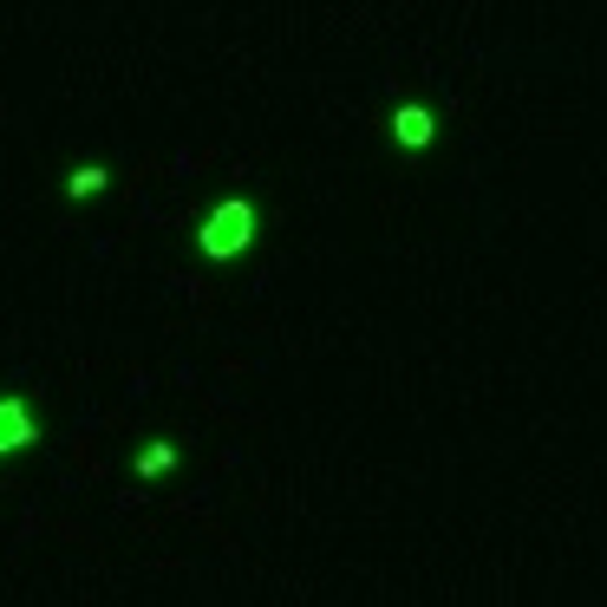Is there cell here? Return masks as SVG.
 <instances>
[{
  "mask_svg": "<svg viewBox=\"0 0 607 607\" xmlns=\"http://www.w3.org/2000/svg\"><path fill=\"white\" fill-rule=\"evenodd\" d=\"M255 202L249 197H222L209 216H202V229H197V249L209 255V262H236L249 242H255Z\"/></svg>",
  "mask_w": 607,
  "mask_h": 607,
  "instance_id": "cell-1",
  "label": "cell"
},
{
  "mask_svg": "<svg viewBox=\"0 0 607 607\" xmlns=\"http://www.w3.org/2000/svg\"><path fill=\"white\" fill-rule=\"evenodd\" d=\"M27 444H40V418H33V405L27 399H0V458H13V451H27Z\"/></svg>",
  "mask_w": 607,
  "mask_h": 607,
  "instance_id": "cell-2",
  "label": "cell"
},
{
  "mask_svg": "<svg viewBox=\"0 0 607 607\" xmlns=\"http://www.w3.org/2000/svg\"><path fill=\"white\" fill-rule=\"evenodd\" d=\"M431 137H438L431 105H399V112H393V144H399V150H425Z\"/></svg>",
  "mask_w": 607,
  "mask_h": 607,
  "instance_id": "cell-3",
  "label": "cell"
},
{
  "mask_svg": "<svg viewBox=\"0 0 607 607\" xmlns=\"http://www.w3.org/2000/svg\"><path fill=\"white\" fill-rule=\"evenodd\" d=\"M170 464H177V444H170V438H150V444L137 451V477H164Z\"/></svg>",
  "mask_w": 607,
  "mask_h": 607,
  "instance_id": "cell-4",
  "label": "cell"
},
{
  "mask_svg": "<svg viewBox=\"0 0 607 607\" xmlns=\"http://www.w3.org/2000/svg\"><path fill=\"white\" fill-rule=\"evenodd\" d=\"M105 184H112V170H98V164H79V170H72L66 177V197H98V190H105Z\"/></svg>",
  "mask_w": 607,
  "mask_h": 607,
  "instance_id": "cell-5",
  "label": "cell"
}]
</instances>
